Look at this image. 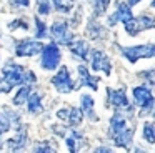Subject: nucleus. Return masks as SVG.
Wrapping results in <instances>:
<instances>
[{
    "instance_id": "obj_1",
    "label": "nucleus",
    "mask_w": 155,
    "mask_h": 153,
    "mask_svg": "<svg viewBox=\"0 0 155 153\" xmlns=\"http://www.w3.org/2000/svg\"><path fill=\"white\" fill-rule=\"evenodd\" d=\"M37 80L34 72L30 70H25L22 65H17V63H7L4 67V78L0 80V88L2 92L8 93L14 86H20L25 85V83H34Z\"/></svg>"
},
{
    "instance_id": "obj_17",
    "label": "nucleus",
    "mask_w": 155,
    "mask_h": 153,
    "mask_svg": "<svg viewBox=\"0 0 155 153\" xmlns=\"http://www.w3.org/2000/svg\"><path fill=\"white\" fill-rule=\"evenodd\" d=\"M82 112H84L85 116L97 122V115L94 112V98L90 95H82Z\"/></svg>"
},
{
    "instance_id": "obj_2",
    "label": "nucleus",
    "mask_w": 155,
    "mask_h": 153,
    "mask_svg": "<svg viewBox=\"0 0 155 153\" xmlns=\"http://www.w3.org/2000/svg\"><path fill=\"white\" fill-rule=\"evenodd\" d=\"M127 112H122V110H117L115 115L112 116L110 120V136L115 142L117 146H122V148H130L132 145V136H134V130L128 128L127 125V116H125Z\"/></svg>"
},
{
    "instance_id": "obj_21",
    "label": "nucleus",
    "mask_w": 155,
    "mask_h": 153,
    "mask_svg": "<svg viewBox=\"0 0 155 153\" xmlns=\"http://www.w3.org/2000/svg\"><path fill=\"white\" fill-rule=\"evenodd\" d=\"M67 138V145H68V151H77L78 146H80V138L82 135L80 133H72V135H67L65 136Z\"/></svg>"
},
{
    "instance_id": "obj_28",
    "label": "nucleus",
    "mask_w": 155,
    "mask_h": 153,
    "mask_svg": "<svg viewBox=\"0 0 155 153\" xmlns=\"http://www.w3.org/2000/svg\"><path fill=\"white\" fill-rule=\"evenodd\" d=\"M8 128H10V122L7 118H4V116H0V136H2V133L7 132Z\"/></svg>"
},
{
    "instance_id": "obj_33",
    "label": "nucleus",
    "mask_w": 155,
    "mask_h": 153,
    "mask_svg": "<svg viewBox=\"0 0 155 153\" xmlns=\"http://www.w3.org/2000/svg\"><path fill=\"white\" fill-rule=\"evenodd\" d=\"M152 7H155V0H153V2H152Z\"/></svg>"
},
{
    "instance_id": "obj_23",
    "label": "nucleus",
    "mask_w": 155,
    "mask_h": 153,
    "mask_svg": "<svg viewBox=\"0 0 155 153\" xmlns=\"http://www.w3.org/2000/svg\"><path fill=\"white\" fill-rule=\"evenodd\" d=\"M52 5H54L52 0H37V10L42 15H48L52 12Z\"/></svg>"
},
{
    "instance_id": "obj_22",
    "label": "nucleus",
    "mask_w": 155,
    "mask_h": 153,
    "mask_svg": "<svg viewBox=\"0 0 155 153\" xmlns=\"http://www.w3.org/2000/svg\"><path fill=\"white\" fill-rule=\"evenodd\" d=\"M110 5V0H94V17H100L102 13H105L107 7Z\"/></svg>"
},
{
    "instance_id": "obj_15",
    "label": "nucleus",
    "mask_w": 155,
    "mask_h": 153,
    "mask_svg": "<svg viewBox=\"0 0 155 153\" xmlns=\"http://www.w3.org/2000/svg\"><path fill=\"white\" fill-rule=\"evenodd\" d=\"M70 50H72V53H74L75 57H78V58H82V60H88V55H90V47H88V43L85 42V40H77V42H72L70 45Z\"/></svg>"
},
{
    "instance_id": "obj_29",
    "label": "nucleus",
    "mask_w": 155,
    "mask_h": 153,
    "mask_svg": "<svg viewBox=\"0 0 155 153\" xmlns=\"http://www.w3.org/2000/svg\"><path fill=\"white\" fill-rule=\"evenodd\" d=\"M34 151H44V153H47V151H54V148H50V146H48V143H38V145L34 146Z\"/></svg>"
},
{
    "instance_id": "obj_9",
    "label": "nucleus",
    "mask_w": 155,
    "mask_h": 153,
    "mask_svg": "<svg viewBox=\"0 0 155 153\" xmlns=\"http://www.w3.org/2000/svg\"><path fill=\"white\" fill-rule=\"evenodd\" d=\"M42 50H44V43L32 38L20 40L15 47V53L18 57H32V55H37V53H42Z\"/></svg>"
},
{
    "instance_id": "obj_12",
    "label": "nucleus",
    "mask_w": 155,
    "mask_h": 153,
    "mask_svg": "<svg viewBox=\"0 0 155 153\" xmlns=\"http://www.w3.org/2000/svg\"><path fill=\"white\" fill-rule=\"evenodd\" d=\"M57 116L68 123V126H78L82 123L84 112L82 108H62L57 112Z\"/></svg>"
},
{
    "instance_id": "obj_3",
    "label": "nucleus",
    "mask_w": 155,
    "mask_h": 153,
    "mask_svg": "<svg viewBox=\"0 0 155 153\" xmlns=\"http://www.w3.org/2000/svg\"><path fill=\"white\" fill-rule=\"evenodd\" d=\"M122 53H124V57L130 63H135L140 58H150V57H155V43H145V45L122 48Z\"/></svg>"
},
{
    "instance_id": "obj_32",
    "label": "nucleus",
    "mask_w": 155,
    "mask_h": 153,
    "mask_svg": "<svg viewBox=\"0 0 155 153\" xmlns=\"http://www.w3.org/2000/svg\"><path fill=\"white\" fill-rule=\"evenodd\" d=\"M95 151H110V150H108V148H97Z\"/></svg>"
},
{
    "instance_id": "obj_18",
    "label": "nucleus",
    "mask_w": 155,
    "mask_h": 153,
    "mask_svg": "<svg viewBox=\"0 0 155 153\" xmlns=\"http://www.w3.org/2000/svg\"><path fill=\"white\" fill-rule=\"evenodd\" d=\"M25 142H27V133L25 132H18L14 138H10L7 142V146L8 150H14V151H18L25 146Z\"/></svg>"
},
{
    "instance_id": "obj_20",
    "label": "nucleus",
    "mask_w": 155,
    "mask_h": 153,
    "mask_svg": "<svg viewBox=\"0 0 155 153\" xmlns=\"http://www.w3.org/2000/svg\"><path fill=\"white\" fill-rule=\"evenodd\" d=\"M142 135H143V138L147 140L148 143H152V145H153V143H155V123L145 122L143 123V132H142Z\"/></svg>"
},
{
    "instance_id": "obj_5",
    "label": "nucleus",
    "mask_w": 155,
    "mask_h": 153,
    "mask_svg": "<svg viewBox=\"0 0 155 153\" xmlns=\"http://www.w3.org/2000/svg\"><path fill=\"white\" fill-rule=\"evenodd\" d=\"M134 100H135V103H137V106H140V108H142L140 115H145L147 112H150L152 106L155 105L153 93H152L147 86H143V85L135 86V88H134Z\"/></svg>"
},
{
    "instance_id": "obj_26",
    "label": "nucleus",
    "mask_w": 155,
    "mask_h": 153,
    "mask_svg": "<svg viewBox=\"0 0 155 153\" xmlns=\"http://www.w3.org/2000/svg\"><path fill=\"white\" fill-rule=\"evenodd\" d=\"M8 28L10 30H17V28H24V30H28V23L25 20H14V22L8 23Z\"/></svg>"
},
{
    "instance_id": "obj_11",
    "label": "nucleus",
    "mask_w": 155,
    "mask_h": 153,
    "mask_svg": "<svg viewBox=\"0 0 155 153\" xmlns=\"http://www.w3.org/2000/svg\"><path fill=\"white\" fill-rule=\"evenodd\" d=\"M92 70H95V72H104L105 75H108L112 70V65L110 62H108L107 55H105L104 52H100V50H94L92 52Z\"/></svg>"
},
{
    "instance_id": "obj_10",
    "label": "nucleus",
    "mask_w": 155,
    "mask_h": 153,
    "mask_svg": "<svg viewBox=\"0 0 155 153\" xmlns=\"http://www.w3.org/2000/svg\"><path fill=\"white\" fill-rule=\"evenodd\" d=\"M108 102L115 106V110H122V112H132V105L128 102L125 90H108Z\"/></svg>"
},
{
    "instance_id": "obj_30",
    "label": "nucleus",
    "mask_w": 155,
    "mask_h": 153,
    "mask_svg": "<svg viewBox=\"0 0 155 153\" xmlns=\"http://www.w3.org/2000/svg\"><path fill=\"white\" fill-rule=\"evenodd\" d=\"M10 3L12 5H15V7H28V0H10Z\"/></svg>"
},
{
    "instance_id": "obj_8",
    "label": "nucleus",
    "mask_w": 155,
    "mask_h": 153,
    "mask_svg": "<svg viewBox=\"0 0 155 153\" xmlns=\"http://www.w3.org/2000/svg\"><path fill=\"white\" fill-rule=\"evenodd\" d=\"M125 30H127L128 35H137L138 32L142 30H147V28H155V18H150V17L143 15V17H132L130 20L124 23Z\"/></svg>"
},
{
    "instance_id": "obj_19",
    "label": "nucleus",
    "mask_w": 155,
    "mask_h": 153,
    "mask_svg": "<svg viewBox=\"0 0 155 153\" xmlns=\"http://www.w3.org/2000/svg\"><path fill=\"white\" fill-rule=\"evenodd\" d=\"M28 95H30V88H28L27 85H20L17 95L14 96V105H22V103H25L28 100Z\"/></svg>"
},
{
    "instance_id": "obj_25",
    "label": "nucleus",
    "mask_w": 155,
    "mask_h": 153,
    "mask_svg": "<svg viewBox=\"0 0 155 153\" xmlns=\"http://www.w3.org/2000/svg\"><path fill=\"white\" fill-rule=\"evenodd\" d=\"M35 25H37V32H35L37 38H44V37H47V33H48L47 25H45L40 18H35Z\"/></svg>"
},
{
    "instance_id": "obj_4",
    "label": "nucleus",
    "mask_w": 155,
    "mask_h": 153,
    "mask_svg": "<svg viewBox=\"0 0 155 153\" xmlns=\"http://www.w3.org/2000/svg\"><path fill=\"white\" fill-rule=\"evenodd\" d=\"M60 58H62V53H60V48L57 47L55 42H50L48 45L44 47L42 50V67L45 70H54L60 65Z\"/></svg>"
},
{
    "instance_id": "obj_7",
    "label": "nucleus",
    "mask_w": 155,
    "mask_h": 153,
    "mask_svg": "<svg viewBox=\"0 0 155 153\" xmlns=\"http://www.w3.org/2000/svg\"><path fill=\"white\" fill-rule=\"evenodd\" d=\"M52 85L57 88L58 93H70L74 88H77L74 83V80H72L70 73H68V68L67 67L62 65V68L58 70V73L52 78Z\"/></svg>"
},
{
    "instance_id": "obj_24",
    "label": "nucleus",
    "mask_w": 155,
    "mask_h": 153,
    "mask_svg": "<svg viewBox=\"0 0 155 153\" xmlns=\"http://www.w3.org/2000/svg\"><path fill=\"white\" fill-rule=\"evenodd\" d=\"M87 30H88V35H90L92 38H98V37L102 35V27L98 25V23H95V20H90V22H88Z\"/></svg>"
},
{
    "instance_id": "obj_13",
    "label": "nucleus",
    "mask_w": 155,
    "mask_h": 153,
    "mask_svg": "<svg viewBox=\"0 0 155 153\" xmlns=\"http://www.w3.org/2000/svg\"><path fill=\"white\" fill-rule=\"evenodd\" d=\"M132 17H134V15H132L130 5L125 3V2H120V3H118V7H117V10L108 17V25L114 27L115 23H118V22H124L125 23L127 20H130Z\"/></svg>"
},
{
    "instance_id": "obj_14",
    "label": "nucleus",
    "mask_w": 155,
    "mask_h": 153,
    "mask_svg": "<svg viewBox=\"0 0 155 153\" xmlns=\"http://www.w3.org/2000/svg\"><path fill=\"white\" fill-rule=\"evenodd\" d=\"M78 75H80V83L77 85V88H78V86H90L92 90H97L98 78H97V76H92L90 73H88V70L85 68L84 65L78 67Z\"/></svg>"
},
{
    "instance_id": "obj_31",
    "label": "nucleus",
    "mask_w": 155,
    "mask_h": 153,
    "mask_svg": "<svg viewBox=\"0 0 155 153\" xmlns=\"http://www.w3.org/2000/svg\"><path fill=\"white\" fill-rule=\"evenodd\" d=\"M138 2H140V0H128V5H130V7H134V5H137Z\"/></svg>"
},
{
    "instance_id": "obj_35",
    "label": "nucleus",
    "mask_w": 155,
    "mask_h": 153,
    "mask_svg": "<svg viewBox=\"0 0 155 153\" xmlns=\"http://www.w3.org/2000/svg\"><path fill=\"white\" fill-rule=\"evenodd\" d=\"M153 115H155V112H153Z\"/></svg>"
},
{
    "instance_id": "obj_27",
    "label": "nucleus",
    "mask_w": 155,
    "mask_h": 153,
    "mask_svg": "<svg viewBox=\"0 0 155 153\" xmlns=\"http://www.w3.org/2000/svg\"><path fill=\"white\" fill-rule=\"evenodd\" d=\"M54 2V7H55V10H58V12H64V13H67L68 10H70V5H67V3L64 2V0H52Z\"/></svg>"
},
{
    "instance_id": "obj_6",
    "label": "nucleus",
    "mask_w": 155,
    "mask_h": 153,
    "mask_svg": "<svg viewBox=\"0 0 155 153\" xmlns=\"http://www.w3.org/2000/svg\"><path fill=\"white\" fill-rule=\"evenodd\" d=\"M50 35H52V38H54L55 42L64 43V45H70V43L75 40V35L72 33L68 23L64 22V20H57V22L52 25Z\"/></svg>"
},
{
    "instance_id": "obj_34",
    "label": "nucleus",
    "mask_w": 155,
    "mask_h": 153,
    "mask_svg": "<svg viewBox=\"0 0 155 153\" xmlns=\"http://www.w3.org/2000/svg\"><path fill=\"white\" fill-rule=\"evenodd\" d=\"M0 92H2V88H0Z\"/></svg>"
},
{
    "instance_id": "obj_16",
    "label": "nucleus",
    "mask_w": 155,
    "mask_h": 153,
    "mask_svg": "<svg viewBox=\"0 0 155 153\" xmlns=\"http://www.w3.org/2000/svg\"><path fill=\"white\" fill-rule=\"evenodd\" d=\"M27 105H28V112L32 115H38V113L44 112V106H42V95L37 92H30L27 100Z\"/></svg>"
}]
</instances>
